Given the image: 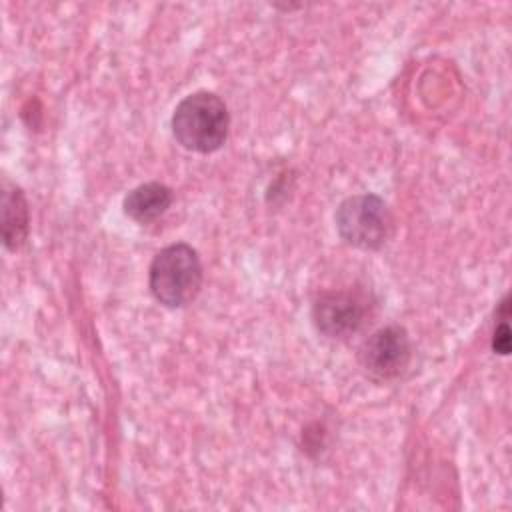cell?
<instances>
[{"instance_id": "cell-8", "label": "cell", "mask_w": 512, "mask_h": 512, "mask_svg": "<svg viewBox=\"0 0 512 512\" xmlns=\"http://www.w3.org/2000/svg\"><path fill=\"white\" fill-rule=\"evenodd\" d=\"M492 350L496 354H502V356H506L510 352V326H508L506 320H500V324L494 330Z\"/></svg>"}, {"instance_id": "cell-4", "label": "cell", "mask_w": 512, "mask_h": 512, "mask_svg": "<svg viewBox=\"0 0 512 512\" xmlns=\"http://www.w3.org/2000/svg\"><path fill=\"white\" fill-rule=\"evenodd\" d=\"M412 358L410 336L402 326L390 324L370 334L360 350L358 362L362 370L378 382H388L404 374Z\"/></svg>"}, {"instance_id": "cell-5", "label": "cell", "mask_w": 512, "mask_h": 512, "mask_svg": "<svg viewBox=\"0 0 512 512\" xmlns=\"http://www.w3.org/2000/svg\"><path fill=\"white\" fill-rule=\"evenodd\" d=\"M370 316L364 294L352 290H330L312 304V320L320 334L332 340H346L360 332Z\"/></svg>"}, {"instance_id": "cell-3", "label": "cell", "mask_w": 512, "mask_h": 512, "mask_svg": "<svg viewBox=\"0 0 512 512\" xmlns=\"http://www.w3.org/2000/svg\"><path fill=\"white\" fill-rule=\"evenodd\" d=\"M340 238L362 250L382 248L394 230V218L388 204L374 194H356L346 198L334 214Z\"/></svg>"}, {"instance_id": "cell-7", "label": "cell", "mask_w": 512, "mask_h": 512, "mask_svg": "<svg viewBox=\"0 0 512 512\" xmlns=\"http://www.w3.org/2000/svg\"><path fill=\"white\" fill-rule=\"evenodd\" d=\"M28 202L20 188L4 192L2 198V238L6 248L18 250L28 236Z\"/></svg>"}, {"instance_id": "cell-6", "label": "cell", "mask_w": 512, "mask_h": 512, "mask_svg": "<svg viewBox=\"0 0 512 512\" xmlns=\"http://www.w3.org/2000/svg\"><path fill=\"white\" fill-rule=\"evenodd\" d=\"M174 192L166 184L160 182H146L132 188L122 202L124 214L134 222L148 224L160 218L172 204Z\"/></svg>"}, {"instance_id": "cell-1", "label": "cell", "mask_w": 512, "mask_h": 512, "mask_svg": "<svg viewBox=\"0 0 512 512\" xmlns=\"http://www.w3.org/2000/svg\"><path fill=\"white\" fill-rule=\"evenodd\" d=\"M230 128V114L224 100L208 90L188 94L172 114V134L176 142L190 150L208 154L218 150Z\"/></svg>"}, {"instance_id": "cell-2", "label": "cell", "mask_w": 512, "mask_h": 512, "mask_svg": "<svg viewBox=\"0 0 512 512\" xmlns=\"http://www.w3.org/2000/svg\"><path fill=\"white\" fill-rule=\"evenodd\" d=\"M148 286L152 296L166 308L190 304L202 286V262L198 252L184 242L162 248L150 264Z\"/></svg>"}]
</instances>
